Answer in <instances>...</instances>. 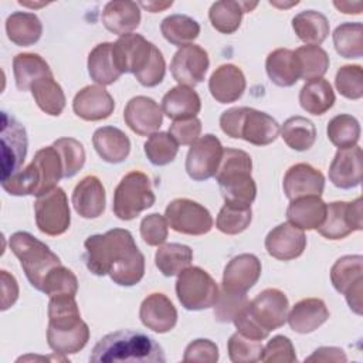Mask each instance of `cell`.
<instances>
[{
    "label": "cell",
    "mask_w": 363,
    "mask_h": 363,
    "mask_svg": "<svg viewBox=\"0 0 363 363\" xmlns=\"http://www.w3.org/2000/svg\"><path fill=\"white\" fill-rule=\"evenodd\" d=\"M328 138L339 149H347L357 145L360 139L359 121L347 113H340L332 118L328 123Z\"/></svg>",
    "instance_id": "bcb514c9"
},
{
    "label": "cell",
    "mask_w": 363,
    "mask_h": 363,
    "mask_svg": "<svg viewBox=\"0 0 363 363\" xmlns=\"http://www.w3.org/2000/svg\"><path fill=\"white\" fill-rule=\"evenodd\" d=\"M72 109L84 121H102L112 115L115 101L101 85H88L77 92L72 101Z\"/></svg>",
    "instance_id": "603a6c76"
},
{
    "label": "cell",
    "mask_w": 363,
    "mask_h": 363,
    "mask_svg": "<svg viewBox=\"0 0 363 363\" xmlns=\"http://www.w3.org/2000/svg\"><path fill=\"white\" fill-rule=\"evenodd\" d=\"M52 145L61 156L64 177L69 179L75 176L85 163V150L82 143L74 138H60Z\"/></svg>",
    "instance_id": "681fc988"
},
{
    "label": "cell",
    "mask_w": 363,
    "mask_h": 363,
    "mask_svg": "<svg viewBox=\"0 0 363 363\" xmlns=\"http://www.w3.org/2000/svg\"><path fill=\"white\" fill-rule=\"evenodd\" d=\"M330 281L333 288L346 296L349 308L362 315V292H363V257L345 255L340 257L330 269Z\"/></svg>",
    "instance_id": "5bb4252c"
},
{
    "label": "cell",
    "mask_w": 363,
    "mask_h": 363,
    "mask_svg": "<svg viewBox=\"0 0 363 363\" xmlns=\"http://www.w3.org/2000/svg\"><path fill=\"white\" fill-rule=\"evenodd\" d=\"M164 217L172 230L187 235H203L213 228L210 211L190 199H176L166 207Z\"/></svg>",
    "instance_id": "4fadbf2b"
},
{
    "label": "cell",
    "mask_w": 363,
    "mask_h": 363,
    "mask_svg": "<svg viewBox=\"0 0 363 363\" xmlns=\"http://www.w3.org/2000/svg\"><path fill=\"white\" fill-rule=\"evenodd\" d=\"M13 72L16 85L20 91L31 89L33 84L45 77H54L45 60L34 52L17 54L13 60Z\"/></svg>",
    "instance_id": "e575fe53"
},
{
    "label": "cell",
    "mask_w": 363,
    "mask_h": 363,
    "mask_svg": "<svg viewBox=\"0 0 363 363\" xmlns=\"http://www.w3.org/2000/svg\"><path fill=\"white\" fill-rule=\"evenodd\" d=\"M164 72H166V62H164L163 54H162V51L155 45L149 64L145 67L143 71H140L139 74H136L135 78L138 79V82H139L140 85L150 88V86L159 85V84L163 81Z\"/></svg>",
    "instance_id": "6f0895ef"
},
{
    "label": "cell",
    "mask_w": 363,
    "mask_h": 363,
    "mask_svg": "<svg viewBox=\"0 0 363 363\" xmlns=\"http://www.w3.org/2000/svg\"><path fill=\"white\" fill-rule=\"evenodd\" d=\"M306 248V235L303 230L282 223L274 227L265 237L267 252L281 261H291L302 255Z\"/></svg>",
    "instance_id": "ffe728a7"
},
{
    "label": "cell",
    "mask_w": 363,
    "mask_h": 363,
    "mask_svg": "<svg viewBox=\"0 0 363 363\" xmlns=\"http://www.w3.org/2000/svg\"><path fill=\"white\" fill-rule=\"evenodd\" d=\"M193 261V250L189 245L179 242H169L159 245L155 264L164 277L179 275L183 269L190 267Z\"/></svg>",
    "instance_id": "ab89813d"
},
{
    "label": "cell",
    "mask_w": 363,
    "mask_h": 363,
    "mask_svg": "<svg viewBox=\"0 0 363 363\" xmlns=\"http://www.w3.org/2000/svg\"><path fill=\"white\" fill-rule=\"evenodd\" d=\"M88 74L101 86L111 85L122 75L112 55V43H101L88 55Z\"/></svg>",
    "instance_id": "74e56055"
},
{
    "label": "cell",
    "mask_w": 363,
    "mask_h": 363,
    "mask_svg": "<svg viewBox=\"0 0 363 363\" xmlns=\"http://www.w3.org/2000/svg\"><path fill=\"white\" fill-rule=\"evenodd\" d=\"M89 360L98 363H163L166 356L153 337L139 330L122 329L99 339Z\"/></svg>",
    "instance_id": "3957f363"
},
{
    "label": "cell",
    "mask_w": 363,
    "mask_h": 363,
    "mask_svg": "<svg viewBox=\"0 0 363 363\" xmlns=\"http://www.w3.org/2000/svg\"><path fill=\"white\" fill-rule=\"evenodd\" d=\"M248 298L245 294H234L225 289H221L218 294V299L214 303V318L218 322L227 323L234 322V319L242 312V309L248 303Z\"/></svg>",
    "instance_id": "db71d44e"
},
{
    "label": "cell",
    "mask_w": 363,
    "mask_h": 363,
    "mask_svg": "<svg viewBox=\"0 0 363 363\" xmlns=\"http://www.w3.org/2000/svg\"><path fill=\"white\" fill-rule=\"evenodd\" d=\"M143 149L152 164L166 166L174 160L179 152V143L167 132H155L147 138Z\"/></svg>",
    "instance_id": "7dc6e473"
},
{
    "label": "cell",
    "mask_w": 363,
    "mask_h": 363,
    "mask_svg": "<svg viewBox=\"0 0 363 363\" xmlns=\"http://www.w3.org/2000/svg\"><path fill=\"white\" fill-rule=\"evenodd\" d=\"M31 95L37 106L51 116H58L65 108V95L54 77L38 79L31 86Z\"/></svg>",
    "instance_id": "b9f144b4"
},
{
    "label": "cell",
    "mask_w": 363,
    "mask_h": 363,
    "mask_svg": "<svg viewBox=\"0 0 363 363\" xmlns=\"http://www.w3.org/2000/svg\"><path fill=\"white\" fill-rule=\"evenodd\" d=\"M251 156L240 149L227 147L214 174L225 203L251 206L257 196V184L251 177Z\"/></svg>",
    "instance_id": "8992f818"
},
{
    "label": "cell",
    "mask_w": 363,
    "mask_h": 363,
    "mask_svg": "<svg viewBox=\"0 0 363 363\" xmlns=\"http://www.w3.org/2000/svg\"><path fill=\"white\" fill-rule=\"evenodd\" d=\"M264 346L259 340H254L242 336L241 333H234L230 336L227 343L228 357L234 363H254L261 360Z\"/></svg>",
    "instance_id": "816d5d0a"
},
{
    "label": "cell",
    "mask_w": 363,
    "mask_h": 363,
    "mask_svg": "<svg viewBox=\"0 0 363 363\" xmlns=\"http://www.w3.org/2000/svg\"><path fill=\"white\" fill-rule=\"evenodd\" d=\"M89 340V328L81 319L74 295L51 296L48 302L47 343L57 354L78 353Z\"/></svg>",
    "instance_id": "7a4b0ae2"
},
{
    "label": "cell",
    "mask_w": 363,
    "mask_h": 363,
    "mask_svg": "<svg viewBox=\"0 0 363 363\" xmlns=\"http://www.w3.org/2000/svg\"><path fill=\"white\" fill-rule=\"evenodd\" d=\"M295 57L299 67V77L305 81L322 78L329 68V55L319 45H302L296 48Z\"/></svg>",
    "instance_id": "ee69618b"
},
{
    "label": "cell",
    "mask_w": 363,
    "mask_h": 363,
    "mask_svg": "<svg viewBox=\"0 0 363 363\" xmlns=\"http://www.w3.org/2000/svg\"><path fill=\"white\" fill-rule=\"evenodd\" d=\"M163 37L176 47L193 44L200 34V24L186 14H172L163 18L160 24Z\"/></svg>",
    "instance_id": "60d3db41"
},
{
    "label": "cell",
    "mask_w": 363,
    "mask_h": 363,
    "mask_svg": "<svg viewBox=\"0 0 363 363\" xmlns=\"http://www.w3.org/2000/svg\"><path fill=\"white\" fill-rule=\"evenodd\" d=\"M288 312L286 295L277 288H268L250 301L233 323L242 336L261 342L269 336L271 330L285 325Z\"/></svg>",
    "instance_id": "277c9868"
},
{
    "label": "cell",
    "mask_w": 363,
    "mask_h": 363,
    "mask_svg": "<svg viewBox=\"0 0 363 363\" xmlns=\"http://www.w3.org/2000/svg\"><path fill=\"white\" fill-rule=\"evenodd\" d=\"M333 6L340 10L342 13H346V14H359L362 11V7L363 4L360 1L357 3H350V1H335Z\"/></svg>",
    "instance_id": "be15d7a7"
},
{
    "label": "cell",
    "mask_w": 363,
    "mask_h": 363,
    "mask_svg": "<svg viewBox=\"0 0 363 363\" xmlns=\"http://www.w3.org/2000/svg\"><path fill=\"white\" fill-rule=\"evenodd\" d=\"M292 28L306 45H320L329 35V21L316 10H303L292 18Z\"/></svg>",
    "instance_id": "8d00e7d4"
},
{
    "label": "cell",
    "mask_w": 363,
    "mask_h": 363,
    "mask_svg": "<svg viewBox=\"0 0 363 363\" xmlns=\"http://www.w3.org/2000/svg\"><path fill=\"white\" fill-rule=\"evenodd\" d=\"M265 69L271 82L278 86H292L301 78L295 52L289 48H277L269 52Z\"/></svg>",
    "instance_id": "836d02e7"
},
{
    "label": "cell",
    "mask_w": 363,
    "mask_h": 363,
    "mask_svg": "<svg viewBox=\"0 0 363 363\" xmlns=\"http://www.w3.org/2000/svg\"><path fill=\"white\" fill-rule=\"evenodd\" d=\"M92 143L102 160L106 163H122L130 152V140L115 126H102L94 132Z\"/></svg>",
    "instance_id": "f546056e"
},
{
    "label": "cell",
    "mask_w": 363,
    "mask_h": 363,
    "mask_svg": "<svg viewBox=\"0 0 363 363\" xmlns=\"http://www.w3.org/2000/svg\"><path fill=\"white\" fill-rule=\"evenodd\" d=\"M27 133L24 126L6 111L1 112V180L21 170L27 155Z\"/></svg>",
    "instance_id": "9a60e30c"
},
{
    "label": "cell",
    "mask_w": 363,
    "mask_h": 363,
    "mask_svg": "<svg viewBox=\"0 0 363 363\" xmlns=\"http://www.w3.org/2000/svg\"><path fill=\"white\" fill-rule=\"evenodd\" d=\"M10 250L18 258L20 265L37 291H43V284L48 272L61 265L60 258L43 241L26 231H17L10 237Z\"/></svg>",
    "instance_id": "ba28073f"
},
{
    "label": "cell",
    "mask_w": 363,
    "mask_h": 363,
    "mask_svg": "<svg viewBox=\"0 0 363 363\" xmlns=\"http://www.w3.org/2000/svg\"><path fill=\"white\" fill-rule=\"evenodd\" d=\"M326 217V203L319 196H306L291 200L286 208L288 223L301 230L320 227Z\"/></svg>",
    "instance_id": "4dcf8cb0"
},
{
    "label": "cell",
    "mask_w": 363,
    "mask_h": 363,
    "mask_svg": "<svg viewBox=\"0 0 363 363\" xmlns=\"http://www.w3.org/2000/svg\"><path fill=\"white\" fill-rule=\"evenodd\" d=\"M258 3L250 1H234V0H221L211 4L208 11V18L211 26L223 33L233 34L238 30L244 13L251 11L257 7Z\"/></svg>",
    "instance_id": "d6a6232c"
},
{
    "label": "cell",
    "mask_w": 363,
    "mask_h": 363,
    "mask_svg": "<svg viewBox=\"0 0 363 363\" xmlns=\"http://www.w3.org/2000/svg\"><path fill=\"white\" fill-rule=\"evenodd\" d=\"M210 60L204 48L197 44H189L176 51L170 62V72L179 85L196 86L204 79Z\"/></svg>",
    "instance_id": "ac0fdd59"
},
{
    "label": "cell",
    "mask_w": 363,
    "mask_h": 363,
    "mask_svg": "<svg viewBox=\"0 0 363 363\" xmlns=\"http://www.w3.org/2000/svg\"><path fill=\"white\" fill-rule=\"evenodd\" d=\"M1 311H7L18 298V284L6 269H1Z\"/></svg>",
    "instance_id": "94428289"
},
{
    "label": "cell",
    "mask_w": 363,
    "mask_h": 363,
    "mask_svg": "<svg viewBox=\"0 0 363 363\" xmlns=\"http://www.w3.org/2000/svg\"><path fill=\"white\" fill-rule=\"evenodd\" d=\"M261 277V261L254 254H240L228 261L223 272V289L247 294Z\"/></svg>",
    "instance_id": "44dd1931"
},
{
    "label": "cell",
    "mask_w": 363,
    "mask_h": 363,
    "mask_svg": "<svg viewBox=\"0 0 363 363\" xmlns=\"http://www.w3.org/2000/svg\"><path fill=\"white\" fill-rule=\"evenodd\" d=\"M335 85L339 94L347 99L363 96V69L360 65H343L337 69Z\"/></svg>",
    "instance_id": "f5cc1de1"
},
{
    "label": "cell",
    "mask_w": 363,
    "mask_h": 363,
    "mask_svg": "<svg viewBox=\"0 0 363 363\" xmlns=\"http://www.w3.org/2000/svg\"><path fill=\"white\" fill-rule=\"evenodd\" d=\"M269 4H272V6H277V7H291V6H294V4H298V1H292V3H289V4H285V3H278V1H269Z\"/></svg>",
    "instance_id": "03108f58"
},
{
    "label": "cell",
    "mask_w": 363,
    "mask_h": 363,
    "mask_svg": "<svg viewBox=\"0 0 363 363\" xmlns=\"http://www.w3.org/2000/svg\"><path fill=\"white\" fill-rule=\"evenodd\" d=\"M78 291V279L75 274L65 268L62 264L52 268L44 279L43 291L45 295L58 296V295H74Z\"/></svg>",
    "instance_id": "f907efd6"
},
{
    "label": "cell",
    "mask_w": 363,
    "mask_h": 363,
    "mask_svg": "<svg viewBox=\"0 0 363 363\" xmlns=\"http://www.w3.org/2000/svg\"><path fill=\"white\" fill-rule=\"evenodd\" d=\"M200 109L201 101L199 94L186 85L170 88L162 99V112L173 121L194 118Z\"/></svg>",
    "instance_id": "1f68e13d"
},
{
    "label": "cell",
    "mask_w": 363,
    "mask_h": 363,
    "mask_svg": "<svg viewBox=\"0 0 363 363\" xmlns=\"http://www.w3.org/2000/svg\"><path fill=\"white\" fill-rule=\"evenodd\" d=\"M261 360L262 362H286V363L296 362L295 347L286 336L277 335L264 347Z\"/></svg>",
    "instance_id": "9f6ffc18"
},
{
    "label": "cell",
    "mask_w": 363,
    "mask_h": 363,
    "mask_svg": "<svg viewBox=\"0 0 363 363\" xmlns=\"http://www.w3.org/2000/svg\"><path fill=\"white\" fill-rule=\"evenodd\" d=\"M363 228V204L357 197L353 201H333L326 204V217L318 233L328 240H342Z\"/></svg>",
    "instance_id": "7c38bea8"
},
{
    "label": "cell",
    "mask_w": 363,
    "mask_h": 363,
    "mask_svg": "<svg viewBox=\"0 0 363 363\" xmlns=\"http://www.w3.org/2000/svg\"><path fill=\"white\" fill-rule=\"evenodd\" d=\"M245 85L244 72L234 64L220 65L208 79L210 94L220 104H231L240 99Z\"/></svg>",
    "instance_id": "484cf974"
},
{
    "label": "cell",
    "mask_w": 363,
    "mask_h": 363,
    "mask_svg": "<svg viewBox=\"0 0 363 363\" xmlns=\"http://www.w3.org/2000/svg\"><path fill=\"white\" fill-rule=\"evenodd\" d=\"M224 147L220 139L211 133H207L201 138H197L187 152L186 157V172L190 179L196 182H203L210 177H214Z\"/></svg>",
    "instance_id": "2e32d148"
},
{
    "label": "cell",
    "mask_w": 363,
    "mask_h": 363,
    "mask_svg": "<svg viewBox=\"0 0 363 363\" xmlns=\"http://www.w3.org/2000/svg\"><path fill=\"white\" fill-rule=\"evenodd\" d=\"M155 200L150 179L145 173L133 170L125 174L116 186L112 210L119 220L129 221L152 207Z\"/></svg>",
    "instance_id": "9c48e42d"
},
{
    "label": "cell",
    "mask_w": 363,
    "mask_h": 363,
    "mask_svg": "<svg viewBox=\"0 0 363 363\" xmlns=\"http://www.w3.org/2000/svg\"><path fill=\"white\" fill-rule=\"evenodd\" d=\"M125 123L140 136H150L163 123V112L157 102L149 96H133L123 111Z\"/></svg>",
    "instance_id": "d6986e66"
},
{
    "label": "cell",
    "mask_w": 363,
    "mask_h": 363,
    "mask_svg": "<svg viewBox=\"0 0 363 363\" xmlns=\"http://www.w3.org/2000/svg\"><path fill=\"white\" fill-rule=\"evenodd\" d=\"M6 33L11 43L20 47L35 44L43 34V24L34 13L16 11L6 20Z\"/></svg>",
    "instance_id": "d590c367"
},
{
    "label": "cell",
    "mask_w": 363,
    "mask_h": 363,
    "mask_svg": "<svg viewBox=\"0 0 363 363\" xmlns=\"http://www.w3.org/2000/svg\"><path fill=\"white\" fill-rule=\"evenodd\" d=\"M35 224L47 235L55 237L64 234L71 224V211L68 199L61 187L37 197L34 203Z\"/></svg>",
    "instance_id": "8fae6325"
},
{
    "label": "cell",
    "mask_w": 363,
    "mask_h": 363,
    "mask_svg": "<svg viewBox=\"0 0 363 363\" xmlns=\"http://www.w3.org/2000/svg\"><path fill=\"white\" fill-rule=\"evenodd\" d=\"M102 23L106 30L122 37L138 28L140 23L139 4L129 0H113L105 4Z\"/></svg>",
    "instance_id": "f1b7e54d"
},
{
    "label": "cell",
    "mask_w": 363,
    "mask_h": 363,
    "mask_svg": "<svg viewBox=\"0 0 363 363\" xmlns=\"http://www.w3.org/2000/svg\"><path fill=\"white\" fill-rule=\"evenodd\" d=\"M347 357L345 352L340 347L335 346H322L318 347L309 357H306V362H346Z\"/></svg>",
    "instance_id": "6125c7cd"
},
{
    "label": "cell",
    "mask_w": 363,
    "mask_h": 363,
    "mask_svg": "<svg viewBox=\"0 0 363 363\" xmlns=\"http://www.w3.org/2000/svg\"><path fill=\"white\" fill-rule=\"evenodd\" d=\"M218 360V347L210 339H196L187 345L183 362H206L216 363Z\"/></svg>",
    "instance_id": "680465c9"
},
{
    "label": "cell",
    "mask_w": 363,
    "mask_h": 363,
    "mask_svg": "<svg viewBox=\"0 0 363 363\" xmlns=\"http://www.w3.org/2000/svg\"><path fill=\"white\" fill-rule=\"evenodd\" d=\"M74 210L84 218H96L105 211V189L96 176H85L72 191Z\"/></svg>",
    "instance_id": "4316f807"
},
{
    "label": "cell",
    "mask_w": 363,
    "mask_h": 363,
    "mask_svg": "<svg viewBox=\"0 0 363 363\" xmlns=\"http://www.w3.org/2000/svg\"><path fill=\"white\" fill-rule=\"evenodd\" d=\"M86 268L98 277L109 275L121 286H133L145 275V255L130 231L113 228L85 240Z\"/></svg>",
    "instance_id": "6da1fadb"
},
{
    "label": "cell",
    "mask_w": 363,
    "mask_h": 363,
    "mask_svg": "<svg viewBox=\"0 0 363 363\" xmlns=\"http://www.w3.org/2000/svg\"><path fill=\"white\" fill-rule=\"evenodd\" d=\"M281 136L291 149L303 152L313 146L316 140V128L312 121L303 116H291L284 122Z\"/></svg>",
    "instance_id": "7bdbcfd3"
},
{
    "label": "cell",
    "mask_w": 363,
    "mask_h": 363,
    "mask_svg": "<svg viewBox=\"0 0 363 363\" xmlns=\"http://www.w3.org/2000/svg\"><path fill=\"white\" fill-rule=\"evenodd\" d=\"M139 318L147 329L156 333H166L176 326L177 311L164 294L155 292L143 299Z\"/></svg>",
    "instance_id": "cb8c5ba5"
},
{
    "label": "cell",
    "mask_w": 363,
    "mask_h": 363,
    "mask_svg": "<svg viewBox=\"0 0 363 363\" xmlns=\"http://www.w3.org/2000/svg\"><path fill=\"white\" fill-rule=\"evenodd\" d=\"M64 177L62 160L54 145L35 152L31 163L16 174L1 180V187L11 196L40 197L57 187Z\"/></svg>",
    "instance_id": "5b68a950"
},
{
    "label": "cell",
    "mask_w": 363,
    "mask_h": 363,
    "mask_svg": "<svg viewBox=\"0 0 363 363\" xmlns=\"http://www.w3.org/2000/svg\"><path fill=\"white\" fill-rule=\"evenodd\" d=\"M282 187L289 200L306 196L320 197L325 189V176L308 163H296L286 170Z\"/></svg>",
    "instance_id": "7402d4cb"
},
{
    "label": "cell",
    "mask_w": 363,
    "mask_h": 363,
    "mask_svg": "<svg viewBox=\"0 0 363 363\" xmlns=\"http://www.w3.org/2000/svg\"><path fill=\"white\" fill-rule=\"evenodd\" d=\"M362 147L339 149L329 166V180L337 189H353L362 182Z\"/></svg>",
    "instance_id": "d4e9b609"
},
{
    "label": "cell",
    "mask_w": 363,
    "mask_h": 363,
    "mask_svg": "<svg viewBox=\"0 0 363 363\" xmlns=\"http://www.w3.org/2000/svg\"><path fill=\"white\" fill-rule=\"evenodd\" d=\"M201 132V121L199 118H187L180 121H173L169 128V133L179 145H191Z\"/></svg>",
    "instance_id": "91938a15"
},
{
    "label": "cell",
    "mask_w": 363,
    "mask_h": 363,
    "mask_svg": "<svg viewBox=\"0 0 363 363\" xmlns=\"http://www.w3.org/2000/svg\"><path fill=\"white\" fill-rule=\"evenodd\" d=\"M329 318L325 302L319 298H306L296 302L288 312V323L296 333H311L322 326Z\"/></svg>",
    "instance_id": "83f0119b"
},
{
    "label": "cell",
    "mask_w": 363,
    "mask_h": 363,
    "mask_svg": "<svg viewBox=\"0 0 363 363\" xmlns=\"http://www.w3.org/2000/svg\"><path fill=\"white\" fill-rule=\"evenodd\" d=\"M335 99L332 85L323 78L308 81L299 92V104L311 115H323L333 106Z\"/></svg>",
    "instance_id": "f35d334b"
},
{
    "label": "cell",
    "mask_w": 363,
    "mask_h": 363,
    "mask_svg": "<svg viewBox=\"0 0 363 363\" xmlns=\"http://www.w3.org/2000/svg\"><path fill=\"white\" fill-rule=\"evenodd\" d=\"M252 218L251 206L225 203L216 220V227L228 235H235L247 230Z\"/></svg>",
    "instance_id": "c3c4849f"
},
{
    "label": "cell",
    "mask_w": 363,
    "mask_h": 363,
    "mask_svg": "<svg viewBox=\"0 0 363 363\" xmlns=\"http://www.w3.org/2000/svg\"><path fill=\"white\" fill-rule=\"evenodd\" d=\"M221 130L233 139H244L255 146H267L279 135L278 122L268 113L248 106H235L220 116Z\"/></svg>",
    "instance_id": "52a82bcc"
},
{
    "label": "cell",
    "mask_w": 363,
    "mask_h": 363,
    "mask_svg": "<svg viewBox=\"0 0 363 363\" xmlns=\"http://www.w3.org/2000/svg\"><path fill=\"white\" fill-rule=\"evenodd\" d=\"M218 294L217 282L200 267H187L177 277L176 295L187 311H203L214 306Z\"/></svg>",
    "instance_id": "30bf717a"
},
{
    "label": "cell",
    "mask_w": 363,
    "mask_h": 363,
    "mask_svg": "<svg viewBox=\"0 0 363 363\" xmlns=\"http://www.w3.org/2000/svg\"><path fill=\"white\" fill-rule=\"evenodd\" d=\"M169 224L166 217L159 213H152L142 218L140 221V237L147 245L159 247L162 245L169 234Z\"/></svg>",
    "instance_id": "11a10c76"
},
{
    "label": "cell",
    "mask_w": 363,
    "mask_h": 363,
    "mask_svg": "<svg viewBox=\"0 0 363 363\" xmlns=\"http://www.w3.org/2000/svg\"><path fill=\"white\" fill-rule=\"evenodd\" d=\"M172 4H173V1H142V3H139V6H142L143 9H146L150 13H157V11L166 10Z\"/></svg>",
    "instance_id": "e7e4bbea"
},
{
    "label": "cell",
    "mask_w": 363,
    "mask_h": 363,
    "mask_svg": "<svg viewBox=\"0 0 363 363\" xmlns=\"http://www.w3.org/2000/svg\"><path fill=\"white\" fill-rule=\"evenodd\" d=\"M336 52L343 58H360L363 55L362 23H342L333 31Z\"/></svg>",
    "instance_id": "f6af8a7d"
},
{
    "label": "cell",
    "mask_w": 363,
    "mask_h": 363,
    "mask_svg": "<svg viewBox=\"0 0 363 363\" xmlns=\"http://www.w3.org/2000/svg\"><path fill=\"white\" fill-rule=\"evenodd\" d=\"M155 44L143 35L129 33L112 43V55L121 74H139L149 64Z\"/></svg>",
    "instance_id": "e0dca14e"
}]
</instances>
